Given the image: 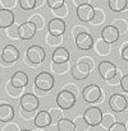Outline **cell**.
<instances>
[{"label": "cell", "mask_w": 128, "mask_h": 131, "mask_svg": "<svg viewBox=\"0 0 128 131\" xmlns=\"http://www.w3.org/2000/svg\"><path fill=\"white\" fill-rule=\"evenodd\" d=\"M121 55H122V59L124 61H128V42L122 46V51H121Z\"/></svg>", "instance_id": "b9f144b4"}, {"label": "cell", "mask_w": 128, "mask_h": 131, "mask_svg": "<svg viewBox=\"0 0 128 131\" xmlns=\"http://www.w3.org/2000/svg\"><path fill=\"white\" fill-rule=\"evenodd\" d=\"M86 28H83V27H74L73 28V36L76 37L78 33H81V32H85Z\"/></svg>", "instance_id": "f6af8a7d"}, {"label": "cell", "mask_w": 128, "mask_h": 131, "mask_svg": "<svg viewBox=\"0 0 128 131\" xmlns=\"http://www.w3.org/2000/svg\"><path fill=\"white\" fill-rule=\"evenodd\" d=\"M113 26L117 28V31H118L119 36L126 35V33L128 32V23H127V20H126V19H115Z\"/></svg>", "instance_id": "4316f807"}, {"label": "cell", "mask_w": 128, "mask_h": 131, "mask_svg": "<svg viewBox=\"0 0 128 131\" xmlns=\"http://www.w3.org/2000/svg\"><path fill=\"white\" fill-rule=\"evenodd\" d=\"M82 97L87 103H95L101 98V89L96 84H90V85L83 88Z\"/></svg>", "instance_id": "52a82bcc"}, {"label": "cell", "mask_w": 128, "mask_h": 131, "mask_svg": "<svg viewBox=\"0 0 128 131\" xmlns=\"http://www.w3.org/2000/svg\"><path fill=\"white\" fill-rule=\"evenodd\" d=\"M49 116H50V120H51V124H56L60 118H63V110L59 108V107H51L49 111Z\"/></svg>", "instance_id": "d4e9b609"}, {"label": "cell", "mask_w": 128, "mask_h": 131, "mask_svg": "<svg viewBox=\"0 0 128 131\" xmlns=\"http://www.w3.org/2000/svg\"><path fill=\"white\" fill-rule=\"evenodd\" d=\"M19 131H31V130H27V129H24V130H19Z\"/></svg>", "instance_id": "681fc988"}, {"label": "cell", "mask_w": 128, "mask_h": 131, "mask_svg": "<svg viewBox=\"0 0 128 131\" xmlns=\"http://www.w3.org/2000/svg\"><path fill=\"white\" fill-rule=\"evenodd\" d=\"M56 104L63 111L64 110H71L76 104V95L72 92H69L67 89H63L56 95Z\"/></svg>", "instance_id": "6da1fadb"}, {"label": "cell", "mask_w": 128, "mask_h": 131, "mask_svg": "<svg viewBox=\"0 0 128 131\" xmlns=\"http://www.w3.org/2000/svg\"><path fill=\"white\" fill-rule=\"evenodd\" d=\"M12 85L15 88H23L28 84V75L24 71H15L10 79Z\"/></svg>", "instance_id": "ac0fdd59"}, {"label": "cell", "mask_w": 128, "mask_h": 131, "mask_svg": "<svg viewBox=\"0 0 128 131\" xmlns=\"http://www.w3.org/2000/svg\"><path fill=\"white\" fill-rule=\"evenodd\" d=\"M77 18L78 20L81 22H85V23H88L93 15V6L90 5V4H83V5H80L77 6Z\"/></svg>", "instance_id": "9a60e30c"}, {"label": "cell", "mask_w": 128, "mask_h": 131, "mask_svg": "<svg viewBox=\"0 0 128 131\" xmlns=\"http://www.w3.org/2000/svg\"><path fill=\"white\" fill-rule=\"evenodd\" d=\"M74 41H76V46L77 48L80 50H83V51H87L90 48H92V45H93V38L92 36L88 33V32H81L78 33L76 37H74Z\"/></svg>", "instance_id": "8fae6325"}, {"label": "cell", "mask_w": 128, "mask_h": 131, "mask_svg": "<svg viewBox=\"0 0 128 131\" xmlns=\"http://www.w3.org/2000/svg\"><path fill=\"white\" fill-rule=\"evenodd\" d=\"M99 69V74L104 80H109L110 78H113L117 74V66L110 62V61H101L97 66Z\"/></svg>", "instance_id": "30bf717a"}, {"label": "cell", "mask_w": 128, "mask_h": 131, "mask_svg": "<svg viewBox=\"0 0 128 131\" xmlns=\"http://www.w3.org/2000/svg\"><path fill=\"white\" fill-rule=\"evenodd\" d=\"M14 118V108L10 104L3 103L0 104V121L1 122H9Z\"/></svg>", "instance_id": "44dd1931"}, {"label": "cell", "mask_w": 128, "mask_h": 131, "mask_svg": "<svg viewBox=\"0 0 128 131\" xmlns=\"http://www.w3.org/2000/svg\"><path fill=\"white\" fill-rule=\"evenodd\" d=\"M17 1L18 0H0V4L3 5L4 9H14L17 6Z\"/></svg>", "instance_id": "d590c367"}, {"label": "cell", "mask_w": 128, "mask_h": 131, "mask_svg": "<svg viewBox=\"0 0 128 131\" xmlns=\"http://www.w3.org/2000/svg\"><path fill=\"white\" fill-rule=\"evenodd\" d=\"M27 60L31 62V64H35V65H39L41 64L44 60L46 59V52L41 46L39 45H33L31 47H28L27 50Z\"/></svg>", "instance_id": "3957f363"}, {"label": "cell", "mask_w": 128, "mask_h": 131, "mask_svg": "<svg viewBox=\"0 0 128 131\" xmlns=\"http://www.w3.org/2000/svg\"><path fill=\"white\" fill-rule=\"evenodd\" d=\"M90 70H91V68L88 66V64L86 61L78 60L72 68V77L76 80H85L90 75Z\"/></svg>", "instance_id": "5b68a950"}, {"label": "cell", "mask_w": 128, "mask_h": 131, "mask_svg": "<svg viewBox=\"0 0 128 131\" xmlns=\"http://www.w3.org/2000/svg\"><path fill=\"white\" fill-rule=\"evenodd\" d=\"M119 84H121V87L123 89V92L128 93V75H123V77L121 78Z\"/></svg>", "instance_id": "ab89813d"}, {"label": "cell", "mask_w": 128, "mask_h": 131, "mask_svg": "<svg viewBox=\"0 0 128 131\" xmlns=\"http://www.w3.org/2000/svg\"><path fill=\"white\" fill-rule=\"evenodd\" d=\"M56 126H58V131H76L73 121H71L69 118H64V117L60 118L56 122Z\"/></svg>", "instance_id": "cb8c5ba5"}, {"label": "cell", "mask_w": 128, "mask_h": 131, "mask_svg": "<svg viewBox=\"0 0 128 131\" xmlns=\"http://www.w3.org/2000/svg\"><path fill=\"white\" fill-rule=\"evenodd\" d=\"M73 124H74V129H76V131H88V129H90V126L86 124V121L83 120L82 116L76 117V120L73 121Z\"/></svg>", "instance_id": "f546056e"}, {"label": "cell", "mask_w": 128, "mask_h": 131, "mask_svg": "<svg viewBox=\"0 0 128 131\" xmlns=\"http://www.w3.org/2000/svg\"><path fill=\"white\" fill-rule=\"evenodd\" d=\"M33 124L36 127H47L51 125V120L47 111H40L33 117Z\"/></svg>", "instance_id": "d6986e66"}, {"label": "cell", "mask_w": 128, "mask_h": 131, "mask_svg": "<svg viewBox=\"0 0 128 131\" xmlns=\"http://www.w3.org/2000/svg\"><path fill=\"white\" fill-rule=\"evenodd\" d=\"M109 8L114 13H121L127 8V0H109Z\"/></svg>", "instance_id": "603a6c76"}, {"label": "cell", "mask_w": 128, "mask_h": 131, "mask_svg": "<svg viewBox=\"0 0 128 131\" xmlns=\"http://www.w3.org/2000/svg\"><path fill=\"white\" fill-rule=\"evenodd\" d=\"M105 19H106V15L103 8H93V15L88 23H91L92 26H99V24H103Z\"/></svg>", "instance_id": "7402d4cb"}, {"label": "cell", "mask_w": 128, "mask_h": 131, "mask_svg": "<svg viewBox=\"0 0 128 131\" xmlns=\"http://www.w3.org/2000/svg\"><path fill=\"white\" fill-rule=\"evenodd\" d=\"M30 22H32L33 24H35V27H36V29H41L45 27V20H44L42 15L41 14H33L31 18H30Z\"/></svg>", "instance_id": "d6a6232c"}, {"label": "cell", "mask_w": 128, "mask_h": 131, "mask_svg": "<svg viewBox=\"0 0 128 131\" xmlns=\"http://www.w3.org/2000/svg\"><path fill=\"white\" fill-rule=\"evenodd\" d=\"M119 80H121V78H119V75H118V73H117L113 78H110V79H109V80H106V82H108L110 85H115V84H118V83H119Z\"/></svg>", "instance_id": "7bdbcfd3"}, {"label": "cell", "mask_w": 128, "mask_h": 131, "mask_svg": "<svg viewBox=\"0 0 128 131\" xmlns=\"http://www.w3.org/2000/svg\"><path fill=\"white\" fill-rule=\"evenodd\" d=\"M68 68H69V61L67 62H62V64H54L51 65V69L55 74H64L68 71Z\"/></svg>", "instance_id": "f1b7e54d"}, {"label": "cell", "mask_w": 128, "mask_h": 131, "mask_svg": "<svg viewBox=\"0 0 128 131\" xmlns=\"http://www.w3.org/2000/svg\"><path fill=\"white\" fill-rule=\"evenodd\" d=\"M46 3L50 9H56V8H60L63 4H65L64 0H46Z\"/></svg>", "instance_id": "74e56055"}, {"label": "cell", "mask_w": 128, "mask_h": 131, "mask_svg": "<svg viewBox=\"0 0 128 131\" xmlns=\"http://www.w3.org/2000/svg\"><path fill=\"white\" fill-rule=\"evenodd\" d=\"M110 45L112 43H108L104 40L99 38L97 41H93L92 47L95 48V52L97 55H100V56H108L110 53V51H112V46Z\"/></svg>", "instance_id": "ffe728a7"}, {"label": "cell", "mask_w": 128, "mask_h": 131, "mask_svg": "<svg viewBox=\"0 0 128 131\" xmlns=\"http://www.w3.org/2000/svg\"><path fill=\"white\" fill-rule=\"evenodd\" d=\"M101 116H103V112L99 107H90L87 108L83 113V120L86 121V124L90 126V127H93V126H97L100 125V121H101Z\"/></svg>", "instance_id": "277c9868"}, {"label": "cell", "mask_w": 128, "mask_h": 131, "mask_svg": "<svg viewBox=\"0 0 128 131\" xmlns=\"http://www.w3.org/2000/svg\"><path fill=\"white\" fill-rule=\"evenodd\" d=\"M40 106V102L37 99V97L32 93H26V94H22L21 97V107L23 111H36Z\"/></svg>", "instance_id": "8992f818"}, {"label": "cell", "mask_w": 128, "mask_h": 131, "mask_svg": "<svg viewBox=\"0 0 128 131\" xmlns=\"http://www.w3.org/2000/svg\"><path fill=\"white\" fill-rule=\"evenodd\" d=\"M64 89H67V90H69V92H72V93H73L74 95H76V94L78 93V88L76 87V85H73V84H68L67 87L64 88Z\"/></svg>", "instance_id": "ee69618b"}, {"label": "cell", "mask_w": 128, "mask_h": 131, "mask_svg": "<svg viewBox=\"0 0 128 131\" xmlns=\"http://www.w3.org/2000/svg\"><path fill=\"white\" fill-rule=\"evenodd\" d=\"M53 13L56 15V18H60V19H64L67 15H68V6L65 4H63L60 8H56V9H51Z\"/></svg>", "instance_id": "836d02e7"}, {"label": "cell", "mask_w": 128, "mask_h": 131, "mask_svg": "<svg viewBox=\"0 0 128 131\" xmlns=\"http://www.w3.org/2000/svg\"><path fill=\"white\" fill-rule=\"evenodd\" d=\"M90 0H73V5L74 6H80V5H83V4H88Z\"/></svg>", "instance_id": "bcb514c9"}, {"label": "cell", "mask_w": 128, "mask_h": 131, "mask_svg": "<svg viewBox=\"0 0 128 131\" xmlns=\"http://www.w3.org/2000/svg\"><path fill=\"white\" fill-rule=\"evenodd\" d=\"M3 131H19V126L17 124H13V122H8L4 127H3Z\"/></svg>", "instance_id": "f35d334b"}, {"label": "cell", "mask_w": 128, "mask_h": 131, "mask_svg": "<svg viewBox=\"0 0 128 131\" xmlns=\"http://www.w3.org/2000/svg\"><path fill=\"white\" fill-rule=\"evenodd\" d=\"M51 60H53L54 64L67 62V61H69V51H68L65 47H56V48L53 51Z\"/></svg>", "instance_id": "2e32d148"}, {"label": "cell", "mask_w": 128, "mask_h": 131, "mask_svg": "<svg viewBox=\"0 0 128 131\" xmlns=\"http://www.w3.org/2000/svg\"><path fill=\"white\" fill-rule=\"evenodd\" d=\"M5 90H6L8 95H10L12 98H17L22 94V88H15L14 85H12V83H8L5 85Z\"/></svg>", "instance_id": "4dcf8cb0"}, {"label": "cell", "mask_w": 128, "mask_h": 131, "mask_svg": "<svg viewBox=\"0 0 128 131\" xmlns=\"http://www.w3.org/2000/svg\"><path fill=\"white\" fill-rule=\"evenodd\" d=\"M19 57V50L14 46V45H6L3 48L1 52V59L3 61H5L6 64H13L18 60Z\"/></svg>", "instance_id": "7c38bea8"}, {"label": "cell", "mask_w": 128, "mask_h": 131, "mask_svg": "<svg viewBox=\"0 0 128 131\" xmlns=\"http://www.w3.org/2000/svg\"><path fill=\"white\" fill-rule=\"evenodd\" d=\"M5 35L10 40H18L19 38V36H18V26L12 24L8 28H5Z\"/></svg>", "instance_id": "1f68e13d"}, {"label": "cell", "mask_w": 128, "mask_h": 131, "mask_svg": "<svg viewBox=\"0 0 128 131\" xmlns=\"http://www.w3.org/2000/svg\"><path fill=\"white\" fill-rule=\"evenodd\" d=\"M21 116H22V118H24V120H31V118H33L35 116H36V113H35V111H31V112H28V111H21Z\"/></svg>", "instance_id": "60d3db41"}, {"label": "cell", "mask_w": 128, "mask_h": 131, "mask_svg": "<svg viewBox=\"0 0 128 131\" xmlns=\"http://www.w3.org/2000/svg\"><path fill=\"white\" fill-rule=\"evenodd\" d=\"M36 32H37V29H36L35 24L32 22H30V20H27V22L22 23L21 26H18V36H19L21 40H26V41L31 40V38L35 37Z\"/></svg>", "instance_id": "ba28073f"}, {"label": "cell", "mask_w": 128, "mask_h": 131, "mask_svg": "<svg viewBox=\"0 0 128 131\" xmlns=\"http://www.w3.org/2000/svg\"><path fill=\"white\" fill-rule=\"evenodd\" d=\"M19 6L23 10H32L36 8V1L35 0H18Z\"/></svg>", "instance_id": "e575fe53"}, {"label": "cell", "mask_w": 128, "mask_h": 131, "mask_svg": "<svg viewBox=\"0 0 128 131\" xmlns=\"http://www.w3.org/2000/svg\"><path fill=\"white\" fill-rule=\"evenodd\" d=\"M119 37H121V36H119L117 28H115L113 24L105 26V27L103 28V31H101V40H104V41L108 42V43H114V42H117V41L119 40Z\"/></svg>", "instance_id": "5bb4252c"}, {"label": "cell", "mask_w": 128, "mask_h": 131, "mask_svg": "<svg viewBox=\"0 0 128 131\" xmlns=\"http://www.w3.org/2000/svg\"><path fill=\"white\" fill-rule=\"evenodd\" d=\"M63 42V36H54V35H47L46 36V43L50 47H56Z\"/></svg>", "instance_id": "83f0119b"}, {"label": "cell", "mask_w": 128, "mask_h": 131, "mask_svg": "<svg viewBox=\"0 0 128 131\" xmlns=\"http://www.w3.org/2000/svg\"><path fill=\"white\" fill-rule=\"evenodd\" d=\"M47 31L54 36H63L65 32V22L60 18H53L47 23Z\"/></svg>", "instance_id": "4fadbf2b"}, {"label": "cell", "mask_w": 128, "mask_h": 131, "mask_svg": "<svg viewBox=\"0 0 128 131\" xmlns=\"http://www.w3.org/2000/svg\"><path fill=\"white\" fill-rule=\"evenodd\" d=\"M35 1H36V8H40L45 4V0H35Z\"/></svg>", "instance_id": "7dc6e473"}, {"label": "cell", "mask_w": 128, "mask_h": 131, "mask_svg": "<svg viewBox=\"0 0 128 131\" xmlns=\"http://www.w3.org/2000/svg\"><path fill=\"white\" fill-rule=\"evenodd\" d=\"M54 87V77L50 73L42 71L35 78V88L41 92H49Z\"/></svg>", "instance_id": "7a4b0ae2"}, {"label": "cell", "mask_w": 128, "mask_h": 131, "mask_svg": "<svg viewBox=\"0 0 128 131\" xmlns=\"http://www.w3.org/2000/svg\"><path fill=\"white\" fill-rule=\"evenodd\" d=\"M14 24V14L9 9H0V28H8Z\"/></svg>", "instance_id": "e0dca14e"}, {"label": "cell", "mask_w": 128, "mask_h": 131, "mask_svg": "<svg viewBox=\"0 0 128 131\" xmlns=\"http://www.w3.org/2000/svg\"><path fill=\"white\" fill-rule=\"evenodd\" d=\"M109 107L113 112H123L127 108V98L122 94H113L109 98Z\"/></svg>", "instance_id": "9c48e42d"}, {"label": "cell", "mask_w": 128, "mask_h": 131, "mask_svg": "<svg viewBox=\"0 0 128 131\" xmlns=\"http://www.w3.org/2000/svg\"><path fill=\"white\" fill-rule=\"evenodd\" d=\"M108 131H127V127H126V125L124 124H122V122H114L109 129Z\"/></svg>", "instance_id": "8d00e7d4"}, {"label": "cell", "mask_w": 128, "mask_h": 131, "mask_svg": "<svg viewBox=\"0 0 128 131\" xmlns=\"http://www.w3.org/2000/svg\"><path fill=\"white\" fill-rule=\"evenodd\" d=\"M114 122H115V117H114L113 113H109V112L103 113V116H101V121H100V125H101L103 127L109 129Z\"/></svg>", "instance_id": "484cf974"}, {"label": "cell", "mask_w": 128, "mask_h": 131, "mask_svg": "<svg viewBox=\"0 0 128 131\" xmlns=\"http://www.w3.org/2000/svg\"><path fill=\"white\" fill-rule=\"evenodd\" d=\"M33 131H44V130H42V127H36Z\"/></svg>", "instance_id": "c3c4849f"}]
</instances>
